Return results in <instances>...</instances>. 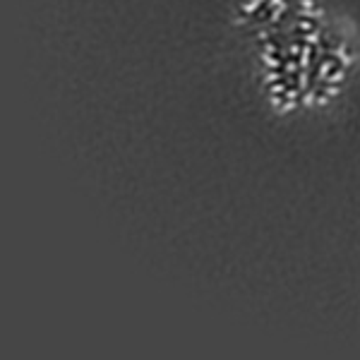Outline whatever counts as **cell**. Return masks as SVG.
I'll use <instances>...</instances> for the list:
<instances>
[{"instance_id":"obj_1","label":"cell","mask_w":360,"mask_h":360,"mask_svg":"<svg viewBox=\"0 0 360 360\" xmlns=\"http://www.w3.org/2000/svg\"><path fill=\"white\" fill-rule=\"evenodd\" d=\"M307 63H310V48H302V58H300V65L305 67Z\"/></svg>"},{"instance_id":"obj_2","label":"cell","mask_w":360,"mask_h":360,"mask_svg":"<svg viewBox=\"0 0 360 360\" xmlns=\"http://www.w3.org/2000/svg\"><path fill=\"white\" fill-rule=\"evenodd\" d=\"M327 79H329V82H334V84H336V82H341V79H343V70H341V72H334V75H331V77H327Z\"/></svg>"},{"instance_id":"obj_3","label":"cell","mask_w":360,"mask_h":360,"mask_svg":"<svg viewBox=\"0 0 360 360\" xmlns=\"http://www.w3.org/2000/svg\"><path fill=\"white\" fill-rule=\"evenodd\" d=\"M329 67H331V63H324V65L319 67V75L324 77V75H327V72H329Z\"/></svg>"},{"instance_id":"obj_4","label":"cell","mask_w":360,"mask_h":360,"mask_svg":"<svg viewBox=\"0 0 360 360\" xmlns=\"http://www.w3.org/2000/svg\"><path fill=\"white\" fill-rule=\"evenodd\" d=\"M264 63H266V65H271V67H279V63H276L274 58H269V55H264Z\"/></svg>"},{"instance_id":"obj_5","label":"cell","mask_w":360,"mask_h":360,"mask_svg":"<svg viewBox=\"0 0 360 360\" xmlns=\"http://www.w3.org/2000/svg\"><path fill=\"white\" fill-rule=\"evenodd\" d=\"M279 79V72H269L266 75V82H276Z\"/></svg>"},{"instance_id":"obj_6","label":"cell","mask_w":360,"mask_h":360,"mask_svg":"<svg viewBox=\"0 0 360 360\" xmlns=\"http://www.w3.org/2000/svg\"><path fill=\"white\" fill-rule=\"evenodd\" d=\"M279 91H283V84H276V86H271V94H279Z\"/></svg>"},{"instance_id":"obj_7","label":"cell","mask_w":360,"mask_h":360,"mask_svg":"<svg viewBox=\"0 0 360 360\" xmlns=\"http://www.w3.org/2000/svg\"><path fill=\"white\" fill-rule=\"evenodd\" d=\"M305 41H310V43H315V41H317V36H315V34H307V36H305Z\"/></svg>"}]
</instances>
